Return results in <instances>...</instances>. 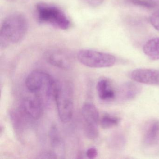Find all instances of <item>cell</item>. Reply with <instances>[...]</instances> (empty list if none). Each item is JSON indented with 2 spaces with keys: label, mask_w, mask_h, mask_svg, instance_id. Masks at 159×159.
<instances>
[{
  "label": "cell",
  "mask_w": 159,
  "mask_h": 159,
  "mask_svg": "<svg viewBox=\"0 0 159 159\" xmlns=\"http://www.w3.org/2000/svg\"><path fill=\"white\" fill-rule=\"evenodd\" d=\"M57 82L48 73L39 70L30 72L25 80L26 86L30 92L37 93L43 91L47 97L54 99Z\"/></svg>",
  "instance_id": "277c9868"
},
{
  "label": "cell",
  "mask_w": 159,
  "mask_h": 159,
  "mask_svg": "<svg viewBox=\"0 0 159 159\" xmlns=\"http://www.w3.org/2000/svg\"><path fill=\"white\" fill-rule=\"evenodd\" d=\"M151 1L154 3L156 7H159V0H151Z\"/></svg>",
  "instance_id": "7402d4cb"
},
{
  "label": "cell",
  "mask_w": 159,
  "mask_h": 159,
  "mask_svg": "<svg viewBox=\"0 0 159 159\" xmlns=\"http://www.w3.org/2000/svg\"><path fill=\"white\" fill-rule=\"evenodd\" d=\"M142 144L147 152H159V120H151L145 125L142 133Z\"/></svg>",
  "instance_id": "52a82bcc"
},
{
  "label": "cell",
  "mask_w": 159,
  "mask_h": 159,
  "mask_svg": "<svg viewBox=\"0 0 159 159\" xmlns=\"http://www.w3.org/2000/svg\"><path fill=\"white\" fill-rule=\"evenodd\" d=\"M45 58L48 63L64 70L70 69L73 66V57L65 50L54 48L46 51Z\"/></svg>",
  "instance_id": "ba28073f"
},
{
  "label": "cell",
  "mask_w": 159,
  "mask_h": 159,
  "mask_svg": "<svg viewBox=\"0 0 159 159\" xmlns=\"http://www.w3.org/2000/svg\"><path fill=\"white\" fill-rule=\"evenodd\" d=\"M126 143L125 136L121 133H116L110 137L108 145L110 148L113 150L121 151L125 147Z\"/></svg>",
  "instance_id": "9a60e30c"
},
{
  "label": "cell",
  "mask_w": 159,
  "mask_h": 159,
  "mask_svg": "<svg viewBox=\"0 0 159 159\" xmlns=\"http://www.w3.org/2000/svg\"><path fill=\"white\" fill-rule=\"evenodd\" d=\"M22 108L24 113L34 120H38L43 112L42 99L39 95L26 98L23 101Z\"/></svg>",
  "instance_id": "30bf717a"
},
{
  "label": "cell",
  "mask_w": 159,
  "mask_h": 159,
  "mask_svg": "<svg viewBox=\"0 0 159 159\" xmlns=\"http://www.w3.org/2000/svg\"><path fill=\"white\" fill-rule=\"evenodd\" d=\"M82 115L84 122L85 135L90 139L97 138L99 134L98 124L99 112L96 107L91 103L86 102L82 108Z\"/></svg>",
  "instance_id": "8992f818"
},
{
  "label": "cell",
  "mask_w": 159,
  "mask_h": 159,
  "mask_svg": "<svg viewBox=\"0 0 159 159\" xmlns=\"http://www.w3.org/2000/svg\"><path fill=\"white\" fill-rule=\"evenodd\" d=\"M97 92L99 99L104 102L113 101L117 96V91L112 82L104 78L98 82Z\"/></svg>",
  "instance_id": "8fae6325"
},
{
  "label": "cell",
  "mask_w": 159,
  "mask_h": 159,
  "mask_svg": "<svg viewBox=\"0 0 159 159\" xmlns=\"http://www.w3.org/2000/svg\"><path fill=\"white\" fill-rule=\"evenodd\" d=\"M84 2L89 6L97 7L100 6L104 2L105 0H84Z\"/></svg>",
  "instance_id": "ffe728a7"
},
{
  "label": "cell",
  "mask_w": 159,
  "mask_h": 159,
  "mask_svg": "<svg viewBox=\"0 0 159 159\" xmlns=\"http://www.w3.org/2000/svg\"><path fill=\"white\" fill-rule=\"evenodd\" d=\"M133 80L144 84L159 85V70L152 69H137L130 73Z\"/></svg>",
  "instance_id": "9c48e42d"
},
{
  "label": "cell",
  "mask_w": 159,
  "mask_h": 159,
  "mask_svg": "<svg viewBox=\"0 0 159 159\" xmlns=\"http://www.w3.org/2000/svg\"><path fill=\"white\" fill-rule=\"evenodd\" d=\"M50 139L52 151L54 153L57 158L63 159L65 158L66 155L65 144L55 126H53L51 129Z\"/></svg>",
  "instance_id": "4fadbf2b"
},
{
  "label": "cell",
  "mask_w": 159,
  "mask_h": 159,
  "mask_svg": "<svg viewBox=\"0 0 159 159\" xmlns=\"http://www.w3.org/2000/svg\"><path fill=\"white\" fill-rule=\"evenodd\" d=\"M143 51L151 60H159V37L148 40L143 46Z\"/></svg>",
  "instance_id": "5bb4252c"
},
{
  "label": "cell",
  "mask_w": 159,
  "mask_h": 159,
  "mask_svg": "<svg viewBox=\"0 0 159 159\" xmlns=\"http://www.w3.org/2000/svg\"><path fill=\"white\" fill-rule=\"evenodd\" d=\"M77 58L82 65L93 68L110 67L116 62V57L112 55L89 49L79 51Z\"/></svg>",
  "instance_id": "5b68a950"
},
{
  "label": "cell",
  "mask_w": 159,
  "mask_h": 159,
  "mask_svg": "<svg viewBox=\"0 0 159 159\" xmlns=\"http://www.w3.org/2000/svg\"><path fill=\"white\" fill-rule=\"evenodd\" d=\"M127 1L133 5L148 9H152L156 7V5L151 0H127Z\"/></svg>",
  "instance_id": "e0dca14e"
},
{
  "label": "cell",
  "mask_w": 159,
  "mask_h": 159,
  "mask_svg": "<svg viewBox=\"0 0 159 159\" xmlns=\"http://www.w3.org/2000/svg\"><path fill=\"white\" fill-rule=\"evenodd\" d=\"M86 155L89 159H95L98 155L97 149L94 147H91L86 151Z\"/></svg>",
  "instance_id": "d6986e66"
},
{
  "label": "cell",
  "mask_w": 159,
  "mask_h": 159,
  "mask_svg": "<svg viewBox=\"0 0 159 159\" xmlns=\"http://www.w3.org/2000/svg\"><path fill=\"white\" fill-rule=\"evenodd\" d=\"M54 100L60 120L63 122H68L72 119L74 110L73 88L69 83L58 81Z\"/></svg>",
  "instance_id": "3957f363"
},
{
  "label": "cell",
  "mask_w": 159,
  "mask_h": 159,
  "mask_svg": "<svg viewBox=\"0 0 159 159\" xmlns=\"http://www.w3.org/2000/svg\"><path fill=\"white\" fill-rule=\"evenodd\" d=\"M29 24L25 16L14 13L3 20L0 30L1 48L16 44L25 37L28 30Z\"/></svg>",
  "instance_id": "6da1fadb"
},
{
  "label": "cell",
  "mask_w": 159,
  "mask_h": 159,
  "mask_svg": "<svg viewBox=\"0 0 159 159\" xmlns=\"http://www.w3.org/2000/svg\"><path fill=\"white\" fill-rule=\"evenodd\" d=\"M141 87L139 84L132 82L123 84L117 91V96L123 101L134 99L140 93Z\"/></svg>",
  "instance_id": "7c38bea8"
},
{
  "label": "cell",
  "mask_w": 159,
  "mask_h": 159,
  "mask_svg": "<svg viewBox=\"0 0 159 159\" xmlns=\"http://www.w3.org/2000/svg\"><path fill=\"white\" fill-rule=\"evenodd\" d=\"M120 121V118L119 117L106 114L100 119V124L103 129H108L119 125Z\"/></svg>",
  "instance_id": "2e32d148"
},
{
  "label": "cell",
  "mask_w": 159,
  "mask_h": 159,
  "mask_svg": "<svg viewBox=\"0 0 159 159\" xmlns=\"http://www.w3.org/2000/svg\"><path fill=\"white\" fill-rule=\"evenodd\" d=\"M40 158H47V159H56L57 158L56 156L55 155L54 153L52 152H43V153H41L40 155Z\"/></svg>",
  "instance_id": "44dd1931"
},
{
  "label": "cell",
  "mask_w": 159,
  "mask_h": 159,
  "mask_svg": "<svg viewBox=\"0 0 159 159\" xmlns=\"http://www.w3.org/2000/svg\"><path fill=\"white\" fill-rule=\"evenodd\" d=\"M38 20L42 24L52 26L61 30H66L70 26V22L66 15L57 6L40 3L36 7Z\"/></svg>",
  "instance_id": "7a4b0ae2"
},
{
  "label": "cell",
  "mask_w": 159,
  "mask_h": 159,
  "mask_svg": "<svg viewBox=\"0 0 159 159\" xmlns=\"http://www.w3.org/2000/svg\"><path fill=\"white\" fill-rule=\"evenodd\" d=\"M150 22L152 25L159 31V10L152 15L150 18Z\"/></svg>",
  "instance_id": "ac0fdd59"
}]
</instances>
